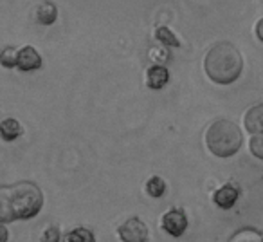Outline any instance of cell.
Listing matches in <instances>:
<instances>
[{
	"instance_id": "6da1fadb",
	"label": "cell",
	"mask_w": 263,
	"mask_h": 242,
	"mask_svg": "<svg viewBox=\"0 0 263 242\" xmlns=\"http://www.w3.org/2000/svg\"><path fill=\"white\" fill-rule=\"evenodd\" d=\"M44 206V194L34 183L20 181L0 186V222H13L38 215Z\"/></svg>"
},
{
	"instance_id": "7a4b0ae2",
	"label": "cell",
	"mask_w": 263,
	"mask_h": 242,
	"mask_svg": "<svg viewBox=\"0 0 263 242\" xmlns=\"http://www.w3.org/2000/svg\"><path fill=\"white\" fill-rule=\"evenodd\" d=\"M205 74L215 83L229 85L238 80L243 69L241 55L233 44L229 42H218L209 49L208 56L204 60Z\"/></svg>"
},
{
	"instance_id": "3957f363",
	"label": "cell",
	"mask_w": 263,
	"mask_h": 242,
	"mask_svg": "<svg viewBox=\"0 0 263 242\" xmlns=\"http://www.w3.org/2000/svg\"><path fill=\"white\" fill-rule=\"evenodd\" d=\"M205 145L216 158H231L241 147V132L229 119L215 121L205 132Z\"/></svg>"
},
{
	"instance_id": "277c9868",
	"label": "cell",
	"mask_w": 263,
	"mask_h": 242,
	"mask_svg": "<svg viewBox=\"0 0 263 242\" xmlns=\"http://www.w3.org/2000/svg\"><path fill=\"white\" fill-rule=\"evenodd\" d=\"M119 235L124 242H144L148 240V228L139 217H130L119 226Z\"/></svg>"
},
{
	"instance_id": "5b68a950",
	"label": "cell",
	"mask_w": 263,
	"mask_h": 242,
	"mask_svg": "<svg viewBox=\"0 0 263 242\" xmlns=\"http://www.w3.org/2000/svg\"><path fill=\"white\" fill-rule=\"evenodd\" d=\"M187 228V217L182 210L173 208L162 215V230L172 237H180Z\"/></svg>"
},
{
	"instance_id": "8992f818",
	"label": "cell",
	"mask_w": 263,
	"mask_h": 242,
	"mask_svg": "<svg viewBox=\"0 0 263 242\" xmlns=\"http://www.w3.org/2000/svg\"><path fill=\"white\" fill-rule=\"evenodd\" d=\"M16 67L20 71H36L42 67V56L38 51L31 45H26L18 51V60H16Z\"/></svg>"
},
{
	"instance_id": "52a82bcc",
	"label": "cell",
	"mask_w": 263,
	"mask_h": 242,
	"mask_svg": "<svg viewBox=\"0 0 263 242\" xmlns=\"http://www.w3.org/2000/svg\"><path fill=\"white\" fill-rule=\"evenodd\" d=\"M238 195H240V188L236 184H226L220 190H216L213 194V202H215L218 208L222 210H229L233 208V204L236 202Z\"/></svg>"
},
{
	"instance_id": "ba28073f",
	"label": "cell",
	"mask_w": 263,
	"mask_h": 242,
	"mask_svg": "<svg viewBox=\"0 0 263 242\" xmlns=\"http://www.w3.org/2000/svg\"><path fill=\"white\" fill-rule=\"evenodd\" d=\"M243 123H245V129H247L249 134L263 132V103L251 107V109L245 112Z\"/></svg>"
},
{
	"instance_id": "9c48e42d",
	"label": "cell",
	"mask_w": 263,
	"mask_h": 242,
	"mask_svg": "<svg viewBox=\"0 0 263 242\" xmlns=\"http://www.w3.org/2000/svg\"><path fill=\"white\" fill-rule=\"evenodd\" d=\"M168 80H170V73L164 65H152L150 69H148L146 83H148V87L154 89V91L162 89L168 83Z\"/></svg>"
},
{
	"instance_id": "30bf717a",
	"label": "cell",
	"mask_w": 263,
	"mask_h": 242,
	"mask_svg": "<svg viewBox=\"0 0 263 242\" xmlns=\"http://www.w3.org/2000/svg\"><path fill=\"white\" fill-rule=\"evenodd\" d=\"M20 134H22V127L13 117H8L0 123V137L4 141H15L16 137H20Z\"/></svg>"
},
{
	"instance_id": "8fae6325",
	"label": "cell",
	"mask_w": 263,
	"mask_h": 242,
	"mask_svg": "<svg viewBox=\"0 0 263 242\" xmlns=\"http://www.w3.org/2000/svg\"><path fill=\"white\" fill-rule=\"evenodd\" d=\"M38 22L44 24V26H51L56 19H58V8H56L52 2H44V4L38 6L36 9Z\"/></svg>"
},
{
	"instance_id": "7c38bea8",
	"label": "cell",
	"mask_w": 263,
	"mask_h": 242,
	"mask_svg": "<svg viewBox=\"0 0 263 242\" xmlns=\"http://www.w3.org/2000/svg\"><path fill=\"white\" fill-rule=\"evenodd\" d=\"M155 38H157L161 44H164L166 47H180L179 40L175 38V34L172 33V31L168 29V27L161 26L155 29Z\"/></svg>"
},
{
	"instance_id": "4fadbf2b",
	"label": "cell",
	"mask_w": 263,
	"mask_h": 242,
	"mask_svg": "<svg viewBox=\"0 0 263 242\" xmlns=\"http://www.w3.org/2000/svg\"><path fill=\"white\" fill-rule=\"evenodd\" d=\"M16 60H18V51L13 45H8L0 51V65L2 67H8V69L16 67Z\"/></svg>"
},
{
	"instance_id": "5bb4252c",
	"label": "cell",
	"mask_w": 263,
	"mask_h": 242,
	"mask_svg": "<svg viewBox=\"0 0 263 242\" xmlns=\"http://www.w3.org/2000/svg\"><path fill=\"white\" fill-rule=\"evenodd\" d=\"M164 190H166L164 181L157 176H154L146 183V192H148V195H152V197H162V195H164Z\"/></svg>"
},
{
	"instance_id": "9a60e30c",
	"label": "cell",
	"mask_w": 263,
	"mask_h": 242,
	"mask_svg": "<svg viewBox=\"0 0 263 242\" xmlns=\"http://www.w3.org/2000/svg\"><path fill=\"white\" fill-rule=\"evenodd\" d=\"M65 240L67 242H92L94 240V235H92V231L85 230V228H76V230H72L70 233H67Z\"/></svg>"
},
{
	"instance_id": "2e32d148",
	"label": "cell",
	"mask_w": 263,
	"mask_h": 242,
	"mask_svg": "<svg viewBox=\"0 0 263 242\" xmlns=\"http://www.w3.org/2000/svg\"><path fill=\"white\" fill-rule=\"evenodd\" d=\"M249 147H251L252 155H256L258 159H263V132L252 134Z\"/></svg>"
},
{
	"instance_id": "e0dca14e",
	"label": "cell",
	"mask_w": 263,
	"mask_h": 242,
	"mask_svg": "<svg viewBox=\"0 0 263 242\" xmlns=\"http://www.w3.org/2000/svg\"><path fill=\"white\" fill-rule=\"evenodd\" d=\"M245 238H249V240H263L261 233H259L258 230H252V228H249V230H240L236 231V233L231 237V240H245Z\"/></svg>"
},
{
	"instance_id": "ac0fdd59",
	"label": "cell",
	"mask_w": 263,
	"mask_h": 242,
	"mask_svg": "<svg viewBox=\"0 0 263 242\" xmlns=\"http://www.w3.org/2000/svg\"><path fill=\"white\" fill-rule=\"evenodd\" d=\"M42 240H45V242H56V240H60V230L58 228H49V230H45L44 231V237H42Z\"/></svg>"
},
{
	"instance_id": "d6986e66",
	"label": "cell",
	"mask_w": 263,
	"mask_h": 242,
	"mask_svg": "<svg viewBox=\"0 0 263 242\" xmlns=\"http://www.w3.org/2000/svg\"><path fill=\"white\" fill-rule=\"evenodd\" d=\"M256 37H258L259 42H263V19L256 24Z\"/></svg>"
},
{
	"instance_id": "ffe728a7",
	"label": "cell",
	"mask_w": 263,
	"mask_h": 242,
	"mask_svg": "<svg viewBox=\"0 0 263 242\" xmlns=\"http://www.w3.org/2000/svg\"><path fill=\"white\" fill-rule=\"evenodd\" d=\"M8 240V230H6L4 222H0V242Z\"/></svg>"
}]
</instances>
